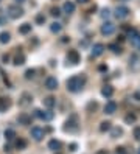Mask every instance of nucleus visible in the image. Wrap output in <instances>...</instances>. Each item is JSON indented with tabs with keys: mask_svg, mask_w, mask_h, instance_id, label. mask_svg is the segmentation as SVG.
<instances>
[{
	"mask_svg": "<svg viewBox=\"0 0 140 154\" xmlns=\"http://www.w3.org/2000/svg\"><path fill=\"white\" fill-rule=\"evenodd\" d=\"M84 82H86V76L75 75V76H72V78L67 80V90L69 92H73V93L75 92H79L83 89Z\"/></svg>",
	"mask_w": 140,
	"mask_h": 154,
	"instance_id": "1",
	"label": "nucleus"
},
{
	"mask_svg": "<svg viewBox=\"0 0 140 154\" xmlns=\"http://www.w3.org/2000/svg\"><path fill=\"white\" fill-rule=\"evenodd\" d=\"M6 16L11 19H19L24 16V9L19 6V5H9L6 8Z\"/></svg>",
	"mask_w": 140,
	"mask_h": 154,
	"instance_id": "2",
	"label": "nucleus"
},
{
	"mask_svg": "<svg viewBox=\"0 0 140 154\" xmlns=\"http://www.w3.org/2000/svg\"><path fill=\"white\" fill-rule=\"evenodd\" d=\"M34 115L37 118L44 120V122H50V120H53V117H55V114L51 112V109H47V111H41V109H36L34 111Z\"/></svg>",
	"mask_w": 140,
	"mask_h": 154,
	"instance_id": "3",
	"label": "nucleus"
},
{
	"mask_svg": "<svg viewBox=\"0 0 140 154\" xmlns=\"http://www.w3.org/2000/svg\"><path fill=\"white\" fill-rule=\"evenodd\" d=\"M30 134H31V137H33L36 142H41L42 139H44V135H45V131L42 128H39V126H33L31 131H30Z\"/></svg>",
	"mask_w": 140,
	"mask_h": 154,
	"instance_id": "4",
	"label": "nucleus"
},
{
	"mask_svg": "<svg viewBox=\"0 0 140 154\" xmlns=\"http://www.w3.org/2000/svg\"><path fill=\"white\" fill-rule=\"evenodd\" d=\"M100 31L103 36H111V34H114V31H115V25L112 24V22H104V24L101 25Z\"/></svg>",
	"mask_w": 140,
	"mask_h": 154,
	"instance_id": "5",
	"label": "nucleus"
},
{
	"mask_svg": "<svg viewBox=\"0 0 140 154\" xmlns=\"http://www.w3.org/2000/svg\"><path fill=\"white\" fill-rule=\"evenodd\" d=\"M128 37H129V41H131L134 45H139V44H140V33H139L136 28H131V30H129Z\"/></svg>",
	"mask_w": 140,
	"mask_h": 154,
	"instance_id": "6",
	"label": "nucleus"
},
{
	"mask_svg": "<svg viewBox=\"0 0 140 154\" xmlns=\"http://www.w3.org/2000/svg\"><path fill=\"white\" fill-rule=\"evenodd\" d=\"M67 61L70 64L76 65L79 62V54H78V52L76 50H69V53H67Z\"/></svg>",
	"mask_w": 140,
	"mask_h": 154,
	"instance_id": "7",
	"label": "nucleus"
},
{
	"mask_svg": "<svg viewBox=\"0 0 140 154\" xmlns=\"http://www.w3.org/2000/svg\"><path fill=\"white\" fill-rule=\"evenodd\" d=\"M45 87H47L48 90H56L58 89V80L55 78V76H47Z\"/></svg>",
	"mask_w": 140,
	"mask_h": 154,
	"instance_id": "8",
	"label": "nucleus"
},
{
	"mask_svg": "<svg viewBox=\"0 0 140 154\" xmlns=\"http://www.w3.org/2000/svg\"><path fill=\"white\" fill-rule=\"evenodd\" d=\"M129 8L128 6H118L117 9H115V16H117V19H125V17H128L129 16Z\"/></svg>",
	"mask_w": 140,
	"mask_h": 154,
	"instance_id": "9",
	"label": "nucleus"
},
{
	"mask_svg": "<svg viewBox=\"0 0 140 154\" xmlns=\"http://www.w3.org/2000/svg\"><path fill=\"white\" fill-rule=\"evenodd\" d=\"M78 126H76V115H72L67 122H66V126H64V129L66 131H75Z\"/></svg>",
	"mask_w": 140,
	"mask_h": 154,
	"instance_id": "10",
	"label": "nucleus"
},
{
	"mask_svg": "<svg viewBox=\"0 0 140 154\" xmlns=\"http://www.w3.org/2000/svg\"><path fill=\"white\" fill-rule=\"evenodd\" d=\"M104 52V45L103 44H95V45L92 47V58H96V56H101Z\"/></svg>",
	"mask_w": 140,
	"mask_h": 154,
	"instance_id": "11",
	"label": "nucleus"
},
{
	"mask_svg": "<svg viewBox=\"0 0 140 154\" xmlns=\"http://www.w3.org/2000/svg\"><path fill=\"white\" fill-rule=\"evenodd\" d=\"M115 111H117V103H115V101H107V103L104 104V114L112 115Z\"/></svg>",
	"mask_w": 140,
	"mask_h": 154,
	"instance_id": "12",
	"label": "nucleus"
},
{
	"mask_svg": "<svg viewBox=\"0 0 140 154\" xmlns=\"http://www.w3.org/2000/svg\"><path fill=\"white\" fill-rule=\"evenodd\" d=\"M11 107V98H3L0 97V112H5L6 109Z\"/></svg>",
	"mask_w": 140,
	"mask_h": 154,
	"instance_id": "13",
	"label": "nucleus"
},
{
	"mask_svg": "<svg viewBox=\"0 0 140 154\" xmlns=\"http://www.w3.org/2000/svg\"><path fill=\"white\" fill-rule=\"evenodd\" d=\"M31 101H33V97H31V93L24 92V93H22V97H20L19 104H20V106H26V104H30Z\"/></svg>",
	"mask_w": 140,
	"mask_h": 154,
	"instance_id": "14",
	"label": "nucleus"
},
{
	"mask_svg": "<svg viewBox=\"0 0 140 154\" xmlns=\"http://www.w3.org/2000/svg\"><path fill=\"white\" fill-rule=\"evenodd\" d=\"M42 103H44V106L47 109H53V107L56 106V98L55 97H47V98L42 100Z\"/></svg>",
	"mask_w": 140,
	"mask_h": 154,
	"instance_id": "15",
	"label": "nucleus"
},
{
	"mask_svg": "<svg viewBox=\"0 0 140 154\" xmlns=\"http://www.w3.org/2000/svg\"><path fill=\"white\" fill-rule=\"evenodd\" d=\"M17 122H19V125H30L31 123V117L28 114H25V112H22L17 117Z\"/></svg>",
	"mask_w": 140,
	"mask_h": 154,
	"instance_id": "16",
	"label": "nucleus"
},
{
	"mask_svg": "<svg viewBox=\"0 0 140 154\" xmlns=\"http://www.w3.org/2000/svg\"><path fill=\"white\" fill-rule=\"evenodd\" d=\"M48 150H51V151H59L61 150V142L56 140V139H53L48 142Z\"/></svg>",
	"mask_w": 140,
	"mask_h": 154,
	"instance_id": "17",
	"label": "nucleus"
},
{
	"mask_svg": "<svg viewBox=\"0 0 140 154\" xmlns=\"http://www.w3.org/2000/svg\"><path fill=\"white\" fill-rule=\"evenodd\" d=\"M101 95L106 97V98H111L112 95H114V87L112 86H104L103 89H101Z\"/></svg>",
	"mask_w": 140,
	"mask_h": 154,
	"instance_id": "18",
	"label": "nucleus"
},
{
	"mask_svg": "<svg viewBox=\"0 0 140 154\" xmlns=\"http://www.w3.org/2000/svg\"><path fill=\"white\" fill-rule=\"evenodd\" d=\"M62 9H64V13L72 14V13H75V3L73 2H66V3H64V6H62Z\"/></svg>",
	"mask_w": 140,
	"mask_h": 154,
	"instance_id": "19",
	"label": "nucleus"
},
{
	"mask_svg": "<svg viewBox=\"0 0 140 154\" xmlns=\"http://www.w3.org/2000/svg\"><path fill=\"white\" fill-rule=\"evenodd\" d=\"M25 54L24 53H17L16 54V58H14V65H22V64H25Z\"/></svg>",
	"mask_w": 140,
	"mask_h": 154,
	"instance_id": "20",
	"label": "nucleus"
},
{
	"mask_svg": "<svg viewBox=\"0 0 140 154\" xmlns=\"http://www.w3.org/2000/svg\"><path fill=\"white\" fill-rule=\"evenodd\" d=\"M11 41V34L8 31H2L0 33V44H8Z\"/></svg>",
	"mask_w": 140,
	"mask_h": 154,
	"instance_id": "21",
	"label": "nucleus"
},
{
	"mask_svg": "<svg viewBox=\"0 0 140 154\" xmlns=\"http://www.w3.org/2000/svg\"><path fill=\"white\" fill-rule=\"evenodd\" d=\"M19 33L20 34H28V33H31V24H22L19 27Z\"/></svg>",
	"mask_w": 140,
	"mask_h": 154,
	"instance_id": "22",
	"label": "nucleus"
},
{
	"mask_svg": "<svg viewBox=\"0 0 140 154\" xmlns=\"http://www.w3.org/2000/svg\"><path fill=\"white\" fill-rule=\"evenodd\" d=\"M50 30H51V33H61L62 25H61V24H58V22H53V24L50 25Z\"/></svg>",
	"mask_w": 140,
	"mask_h": 154,
	"instance_id": "23",
	"label": "nucleus"
},
{
	"mask_svg": "<svg viewBox=\"0 0 140 154\" xmlns=\"http://www.w3.org/2000/svg\"><path fill=\"white\" fill-rule=\"evenodd\" d=\"M16 148H17V150H20V151L25 150V148H26V140H25V139H19L17 142H16Z\"/></svg>",
	"mask_w": 140,
	"mask_h": 154,
	"instance_id": "24",
	"label": "nucleus"
},
{
	"mask_svg": "<svg viewBox=\"0 0 140 154\" xmlns=\"http://www.w3.org/2000/svg\"><path fill=\"white\" fill-rule=\"evenodd\" d=\"M136 118H137L136 114H128L126 117H125V123L126 125H132L134 122H136Z\"/></svg>",
	"mask_w": 140,
	"mask_h": 154,
	"instance_id": "25",
	"label": "nucleus"
},
{
	"mask_svg": "<svg viewBox=\"0 0 140 154\" xmlns=\"http://www.w3.org/2000/svg\"><path fill=\"white\" fill-rule=\"evenodd\" d=\"M14 137H16V131L14 129H6L5 131V139L6 140H13Z\"/></svg>",
	"mask_w": 140,
	"mask_h": 154,
	"instance_id": "26",
	"label": "nucleus"
},
{
	"mask_svg": "<svg viewBox=\"0 0 140 154\" xmlns=\"http://www.w3.org/2000/svg\"><path fill=\"white\" fill-rule=\"evenodd\" d=\"M111 128H112L111 122H103V123L100 125V131H101V133H106V131H109Z\"/></svg>",
	"mask_w": 140,
	"mask_h": 154,
	"instance_id": "27",
	"label": "nucleus"
},
{
	"mask_svg": "<svg viewBox=\"0 0 140 154\" xmlns=\"http://www.w3.org/2000/svg\"><path fill=\"white\" fill-rule=\"evenodd\" d=\"M34 75H36V70L34 69H28L25 72V78L26 80H31V78H34Z\"/></svg>",
	"mask_w": 140,
	"mask_h": 154,
	"instance_id": "28",
	"label": "nucleus"
},
{
	"mask_svg": "<svg viewBox=\"0 0 140 154\" xmlns=\"http://www.w3.org/2000/svg\"><path fill=\"white\" fill-rule=\"evenodd\" d=\"M36 24L37 25H44L45 24V16L44 14H37L36 16Z\"/></svg>",
	"mask_w": 140,
	"mask_h": 154,
	"instance_id": "29",
	"label": "nucleus"
},
{
	"mask_svg": "<svg viewBox=\"0 0 140 154\" xmlns=\"http://www.w3.org/2000/svg\"><path fill=\"white\" fill-rule=\"evenodd\" d=\"M109 48H111V50L114 52V53H121V47H120V45H117V44H111Z\"/></svg>",
	"mask_w": 140,
	"mask_h": 154,
	"instance_id": "30",
	"label": "nucleus"
},
{
	"mask_svg": "<svg viewBox=\"0 0 140 154\" xmlns=\"http://www.w3.org/2000/svg\"><path fill=\"white\" fill-rule=\"evenodd\" d=\"M121 134H123L121 128H114V129H112V133H111L112 137H118V135H121Z\"/></svg>",
	"mask_w": 140,
	"mask_h": 154,
	"instance_id": "31",
	"label": "nucleus"
},
{
	"mask_svg": "<svg viewBox=\"0 0 140 154\" xmlns=\"http://www.w3.org/2000/svg\"><path fill=\"white\" fill-rule=\"evenodd\" d=\"M51 16L53 17H59V16H61V9L59 8H51Z\"/></svg>",
	"mask_w": 140,
	"mask_h": 154,
	"instance_id": "32",
	"label": "nucleus"
},
{
	"mask_svg": "<svg viewBox=\"0 0 140 154\" xmlns=\"http://www.w3.org/2000/svg\"><path fill=\"white\" fill-rule=\"evenodd\" d=\"M132 134H134V137H136L137 140H140V126H137V128H134Z\"/></svg>",
	"mask_w": 140,
	"mask_h": 154,
	"instance_id": "33",
	"label": "nucleus"
},
{
	"mask_svg": "<svg viewBox=\"0 0 140 154\" xmlns=\"http://www.w3.org/2000/svg\"><path fill=\"white\" fill-rule=\"evenodd\" d=\"M109 16H111V11L107 9V8H104L103 11H101V17H103V19H107Z\"/></svg>",
	"mask_w": 140,
	"mask_h": 154,
	"instance_id": "34",
	"label": "nucleus"
},
{
	"mask_svg": "<svg viewBox=\"0 0 140 154\" xmlns=\"http://www.w3.org/2000/svg\"><path fill=\"white\" fill-rule=\"evenodd\" d=\"M3 25H6V17L0 14V27H3Z\"/></svg>",
	"mask_w": 140,
	"mask_h": 154,
	"instance_id": "35",
	"label": "nucleus"
},
{
	"mask_svg": "<svg viewBox=\"0 0 140 154\" xmlns=\"http://www.w3.org/2000/svg\"><path fill=\"white\" fill-rule=\"evenodd\" d=\"M8 61H9V56H8V54H3V56H2V62L6 64Z\"/></svg>",
	"mask_w": 140,
	"mask_h": 154,
	"instance_id": "36",
	"label": "nucleus"
},
{
	"mask_svg": "<svg viewBox=\"0 0 140 154\" xmlns=\"http://www.w3.org/2000/svg\"><path fill=\"white\" fill-rule=\"evenodd\" d=\"M117 154H126V151H125V148H123V146H120V148H117Z\"/></svg>",
	"mask_w": 140,
	"mask_h": 154,
	"instance_id": "37",
	"label": "nucleus"
},
{
	"mask_svg": "<svg viewBox=\"0 0 140 154\" xmlns=\"http://www.w3.org/2000/svg\"><path fill=\"white\" fill-rule=\"evenodd\" d=\"M134 100H136V101H140V92H134Z\"/></svg>",
	"mask_w": 140,
	"mask_h": 154,
	"instance_id": "38",
	"label": "nucleus"
},
{
	"mask_svg": "<svg viewBox=\"0 0 140 154\" xmlns=\"http://www.w3.org/2000/svg\"><path fill=\"white\" fill-rule=\"evenodd\" d=\"M87 109H89V111H90V109H94V111H95V109H96V103H90L87 106Z\"/></svg>",
	"mask_w": 140,
	"mask_h": 154,
	"instance_id": "39",
	"label": "nucleus"
},
{
	"mask_svg": "<svg viewBox=\"0 0 140 154\" xmlns=\"http://www.w3.org/2000/svg\"><path fill=\"white\" fill-rule=\"evenodd\" d=\"M98 70H100V72H107V67H106V65H100Z\"/></svg>",
	"mask_w": 140,
	"mask_h": 154,
	"instance_id": "40",
	"label": "nucleus"
},
{
	"mask_svg": "<svg viewBox=\"0 0 140 154\" xmlns=\"http://www.w3.org/2000/svg\"><path fill=\"white\" fill-rule=\"evenodd\" d=\"M70 151H76V143H72V145H70Z\"/></svg>",
	"mask_w": 140,
	"mask_h": 154,
	"instance_id": "41",
	"label": "nucleus"
},
{
	"mask_svg": "<svg viewBox=\"0 0 140 154\" xmlns=\"http://www.w3.org/2000/svg\"><path fill=\"white\" fill-rule=\"evenodd\" d=\"M96 154H107L106 150H100V151H96Z\"/></svg>",
	"mask_w": 140,
	"mask_h": 154,
	"instance_id": "42",
	"label": "nucleus"
},
{
	"mask_svg": "<svg viewBox=\"0 0 140 154\" xmlns=\"http://www.w3.org/2000/svg\"><path fill=\"white\" fill-rule=\"evenodd\" d=\"M76 2H78V3H87L89 0H76Z\"/></svg>",
	"mask_w": 140,
	"mask_h": 154,
	"instance_id": "43",
	"label": "nucleus"
},
{
	"mask_svg": "<svg viewBox=\"0 0 140 154\" xmlns=\"http://www.w3.org/2000/svg\"><path fill=\"white\" fill-rule=\"evenodd\" d=\"M14 2H16V3H24L25 0H14Z\"/></svg>",
	"mask_w": 140,
	"mask_h": 154,
	"instance_id": "44",
	"label": "nucleus"
},
{
	"mask_svg": "<svg viewBox=\"0 0 140 154\" xmlns=\"http://www.w3.org/2000/svg\"><path fill=\"white\" fill-rule=\"evenodd\" d=\"M137 154H140V148H139V150H137Z\"/></svg>",
	"mask_w": 140,
	"mask_h": 154,
	"instance_id": "45",
	"label": "nucleus"
},
{
	"mask_svg": "<svg viewBox=\"0 0 140 154\" xmlns=\"http://www.w3.org/2000/svg\"><path fill=\"white\" fill-rule=\"evenodd\" d=\"M139 45H140V44H139Z\"/></svg>",
	"mask_w": 140,
	"mask_h": 154,
	"instance_id": "46",
	"label": "nucleus"
}]
</instances>
